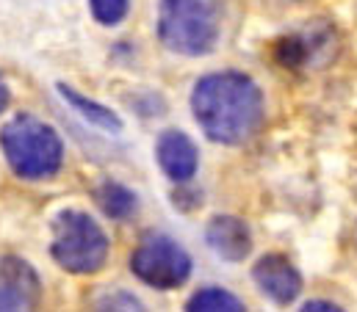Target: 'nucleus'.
<instances>
[{
    "mask_svg": "<svg viewBox=\"0 0 357 312\" xmlns=\"http://www.w3.org/2000/svg\"><path fill=\"white\" fill-rule=\"evenodd\" d=\"M91 14L100 25H119L128 14V0H89Z\"/></svg>",
    "mask_w": 357,
    "mask_h": 312,
    "instance_id": "13",
    "label": "nucleus"
},
{
    "mask_svg": "<svg viewBox=\"0 0 357 312\" xmlns=\"http://www.w3.org/2000/svg\"><path fill=\"white\" fill-rule=\"evenodd\" d=\"M59 94H61V97L73 105V111H78L89 125L100 127V130H108V133H119V130H122V119H119L114 111H108L105 105H100V102H94V100H86V97L78 94L73 86L59 83Z\"/></svg>",
    "mask_w": 357,
    "mask_h": 312,
    "instance_id": "10",
    "label": "nucleus"
},
{
    "mask_svg": "<svg viewBox=\"0 0 357 312\" xmlns=\"http://www.w3.org/2000/svg\"><path fill=\"white\" fill-rule=\"evenodd\" d=\"M302 310H307V312H310V310H333V312H338L341 307H338V304H333V302H307Z\"/></svg>",
    "mask_w": 357,
    "mask_h": 312,
    "instance_id": "15",
    "label": "nucleus"
},
{
    "mask_svg": "<svg viewBox=\"0 0 357 312\" xmlns=\"http://www.w3.org/2000/svg\"><path fill=\"white\" fill-rule=\"evenodd\" d=\"M191 111L202 133L216 144H244L264 125V94L241 72H213L197 80Z\"/></svg>",
    "mask_w": 357,
    "mask_h": 312,
    "instance_id": "1",
    "label": "nucleus"
},
{
    "mask_svg": "<svg viewBox=\"0 0 357 312\" xmlns=\"http://www.w3.org/2000/svg\"><path fill=\"white\" fill-rule=\"evenodd\" d=\"M222 31V0H161L158 36L180 56H205Z\"/></svg>",
    "mask_w": 357,
    "mask_h": 312,
    "instance_id": "2",
    "label": "nucleus"
},
{
    "mask_svg": "<svg viewBox=\"0 0 357 312\" xmlns=\"http://www.w3.org/2000/svg\"><path fill=\"white\" fill-rule=\"evenodd\" d=\"M155 153H158V163H161V169H164V174H167L169 180H175V182H188V180L194 177L199 157H197L194 141H191L185 133H180V130H167V133H161Z\"/></svg>",
    "mask_w": 357,
    "mask_h": 312,
    "instance_id": "9",
    "label": "nucleus"
},
{
    "mask_svg": "<svg viewBox=\"0 0 357 312\" xmlns=\"http://www.w3.org/2000/svg\"><path fill=\"white\" fill-rule=\"evenodd\" d=\"M42 296L36 271L20 257H0V310H33Z\"/></svg>",
    "mask_w": 357,
    "mask_h": 312,
    "instance_id": "6",
    "label": "nucleus"
},
{
    "mask_svg": "<svg viewBox=\"0 0 357 312\" xmlns=\"http://www.w3.org/2000/svg\"><path fill=\"white\" fill-rule=\"evenodd\" d=\"M252 276H255L258 288L277 304H291L302 293V276L291 265V260L282 257V254L261 257L255 263V268H252Z\"/></svg>",
    "mask_w": 357,
    "mask_h": 312,
    "instance_id": "7",
    "label": "nucleus"
},
{
    "mask_svg": "<svg viewBox=\"0 0 357 312\" xmlns=\"http://www.w3.org/2000/svg\"><path fill=\"white\" fill-rule=\"evenodd\" d=\"M100 310H142V302L128 296V293H114V296H105L97 302Z\"/></svg>",
    "mask_w": 357,
    "mask_h": 312,
    "instance_id": "14",
    "label": "nucleus"
},
{
    "mask_svg": "<svg viewBox=\"0 0 357 312\" xmlns=\"http://www.w3.org/2000/svg\"><path fill=\"white\" fill-rule=\"evenodd\" d=\"M6 105H8V88H6V83L0 80V114L6 111Z\"/></svg>",
    "mask_w": 357,
    "mask_h": 312,
    "instance_id": "16",
    "label": "nucleus"
},
{
    "mask_svg": "<svg viewBox=\"0 0 357 312\" xmlns=\"http://www.w3.org/2000/svg\"><path fill=\"white\" fill-rule=\"evenodd\" d=\"M0 147L14 174L22 180H47L61 169V160H64V147L59 133L28 114L14 116L3 127Z\"/></svg>",
    "mask_w": 357,
    "mask_h": 312,
    "instance_id": "3",
    "label": "nucleus"
},
{
    "mask_svg": "<svg viewBox=\"0 0 357 312\" xmlns=\"http://www.w3.org/2000/svg\"><path fill=\"white\" fill-rule=\"evenodd\" d=\"M53 257L64 271L91 274L108 257V237L100 224L81 210H61L53 221Z\"/></svg>",
    "mask_w": 357,
    "mask_h": 312,
    "instance_id": "4",
    "label": "nucleus"
},
{
    "mask_svg": "<svg viewBox=\"0 0 357 312\" xmlns=\"http://www.w3.org/2000/svg\"><path fill=\"white\" fill-rule=\"evenodd\" d=\"M130 271L142 282H147L158 290H172L188 279L191 257L169 235L150 233L136 246V251L130 257Z\"/></svg>",
    "mask_w": 357,
    "mask_h": 312,
    "instance_id": "5",
    "label": "nucleus"
},
{
    "mask_svg": "<svg viewBox=\"0 0 357 312\" xmlns=\"http://www.w3.org/2000/svg\"><path fill=\"white\" fill-rule=\"evenodd\" d=\"M208 246L227 263H241L252 249L250 227L236 216H216L205 230Z\"/></svg>",
    "mask_w": 357,
    "mask_h": 312,
    "instance_id": "8",
    "label": "nucleus"
},
{
    "mask_svg": "<svg viewBox=\"0 0 357 312\" xmlns=\"http://www.w3.org/2000/svg\"><path fill=\"white\" fill-rule=\"evenodd\" d=\"M97 202H100V208H102V213L108 216V219H128L133 210H136V196L125 188V185H119V182H105V185H100V191H97Z\"/></svg>",
    "mask_w": 357,
    "mask_h": 312,
    "instance_id": "11",
    "label": "nucleus"
},
{
    "mask_svg": "<svg viewBox=\"0 0 357 312\" xmlns=\"http://www.w3.org/2000/svg\"><path fill=\"white\" fill-rule=\"evenodd\" d=\"M185 310L191 312H241L244 310V304L233 296V293H227V290H222V288H202V290H197L188 302H185Z\"/></svg>",
    "mask_w": 357,
    "mask_h": 312,
    "instance_id": "12",
    "label": "nucleus"
}]
</instances>
